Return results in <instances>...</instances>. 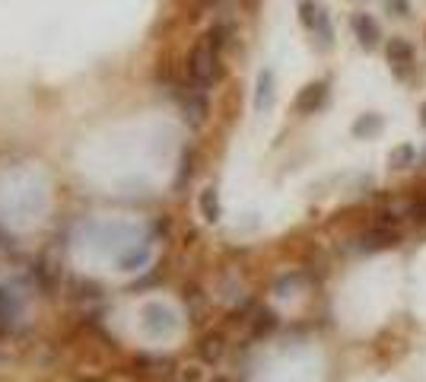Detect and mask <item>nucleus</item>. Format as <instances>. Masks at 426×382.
I'll return each instance as SVG.
<instances>
[{"label": "nucleus", "mask_w": 426, "mask_h": 382, "mask_svg": "<svg viewBox=\"0 0 426 382\" xmlns=\"http://www.w3.org/2000/svg\"><path fill=\"white\" fill-rule=\"evenodd\" d=\"M382 125H385V118L382 115H376V111H366V115H359L357 121H353V137H372V134L382 131Z\"/></svg>", "instance_id": "9d476101"}, {"label": "nucleus", "mask_w": 426, "mask_h": 382, "mask_svg": "<svg viewBox=\"0 0 426 382\" xmlns=\"http://www.w3.org/2000/svg\"><path fill=\"white\" fill-rule=\"evenodd\" d=\"M144 328L153 334V338H163V334L175 332V313L163 303H150L144 309Z\"/></svg>", "instance_id": "7ed1b4c3"}, {"label": "nucleus", "mask_w": 426, "mask_h": 382, "mask_svg": "<svg viewBox=\"0 0 426 382\" xmlns=\"http://www.w3.org/2000/svg\"><path fill=\"white\" fill-rule=\"evenodd\" d=\"M350 26H353V35H357L359 48L372 51V48H376V45H378V22L372 20L369 13H353Z\"/></svg>", "instance_id": "423d86ee"}, {"label": "nucleus", "mask_w": 426, "mask_h": 382, "mask_svg": "<svg viewBox=\"0 0 426 382\" xmlns=\"http://www.w3.org/2000/svg\"><path fill=\"white\" fill-rule=\"evenodd\" d=\"M179 382H200V369H198V367H188V369H181Z\"/></svg>", "instance_id": "6ab92c4d"}, {"label": "nucleus", "mask_w": 426, "mask_h": 382, "mask_svg": "<svg viewBox=\"0 0 426 382\" xmlns=\"http://www.w3.org/2000/svg\"><path fill=\"white\" fill-rule=\"evenodd\" d=\"M388 10L394 16H411V0H388Z\"/></svg>", "instance_id": "a211bd4d"}, {"label": "nucleus", "mask_w": 426, "mask_h": 382, "mask_svg": "<svg viewBox=\"0 0 426 382\" xmlns=\"http://www.w3.org/2000/svg\"><path fill=\"white\" fill-rule=\"evenodd\" d=\"M312 32L318 35V45H322V48H331V45H334V26H331V16H328L324 7L318 10V22H315Z\"/></svg>", "instance_id": "f8f14e48"}, {"label": "nucleus", "mask_w": 426, "mask_h": 382, "mask_svg": "<svg viewBox=\"0 0 426 382\" xmlns=\"http://www.w3.org/2000/svg\"><path fill=\"white\" fill-rule=\"evenodd\" d=\"M318 4H312V0H303L299 4V20H303V26L305 29H315V22H318Z\"/></svg>", "instance_id": "dca6fc26"}, {"label": "nucleus", "mask_w": 426, "mask_h": 382, "mask_svg": "<svg viewBox=\"0 0 426 382\" xmlns=\"http://www.w3.org/2000/svg\"><path fill=\"white\" fill-rule=\"evenodd\" d=\"M210 382H233V379H229V376H213Z\"/></svg>", "instance_id": "412c9836"}, {"label": "nucleus", "mask_w": 426, "mask_h": 382, "mask_svg": "<svg viewBox=\"0 0 426 382\" xmlns=\"http://www.w3.org/2000/svg\"><path fill=\"white\" fill-rule=\"evenodd\" d=\"M324 99H328V83H324V80H315V83H309V86L299 90L293 109L299 111V115H315V111L324 105Z\"/></svg>", "instance_id": "39448f33"}, {"label": "nucleus", "mask_w": 426, "mask_h": 382, "mask_svg": "<svg viewBox=\"0 0 426 382\" xmlns=\"http://www.w3.org/2000/svg\"><path fill=\"white\" fill-rule=\"evenodd\" d=\"M194 175V150L191 146H185V153H181V169H179V179H175V188H185V182Z\"/></svg>", "instance_id": "4468645a"}, {"label": "nucleus", "mask_w": 426, "mask_h": 382, "mask_svg": "<svg viewBox=\"0 0 426 382\" xmlns=\"http://www.w3.org/2000/svg\"><path fill=\"white\" fill-rule=\"evenodd\" d=\"M420 125L426 128V102H423V109H420Z\"/></svg>", "instance_id": "aec40b11"}, {"label": "nucleus", "mask_w": 426, "mask_h": 382, "mask_svg": "<svg viewBox=\"0 0 426 382\" xmlns=\"http://www.w3.org/2000/svg\"><path fill=\"white\" fill-rule=\"evenodd\" d=\"M220 55H223V51H217L207 39H200V42L191 48V55H188V83L198 86L200 93L210 90V86L220 80V74H223Z\"/></svg>", "instance_id": "f257e3e1"}, {"label": "nucleus", "mask_w": 426, "mask_h": 382, "mask_svg": "<svg viewBox=\"0 0 426 382\" xmlns=\"http://www.w3.org/2000/svg\"><path fill=\"white\" fill-rule=\"evenodd\" d=\"M198 357L204 363H220L226 357V334L223 332H207L198 341Z\"/></svg>", "instance_id": "0eeeda50"}, {"label": "nucleus", "mask_w": 426, "mask_h": 382, "mask_svg": "<svg viewBox=\"0 0 426 382\" xmlns=\"http://www.w3.org/2000/svg\"><path fill=\"white\" fill-rule=\"evenodd\" d=\"M204 39H207V42H210L217 51H223V48L229 45V39H233V26H229V22H217V26H210V29L204 32Z\"/></svg>", "instance_id": "ddd939ff"}, {"label": "nucleus", "mask_w": 426, "mask_h": 382, "mask_svg": "<svg viewBox=\"0 0 426 382\" xmlns=\"http://www.w3.org/2000/svg\"><path fill=\"white\" fill-rule=\"evenodd\" d=\"M401 243V226H388V223H376L357 239V249L359 252H385L394 249Z\"/></svg>", "instance_id": "f03ea898"}, {"label": "nucleus", "mask_w": 426, "mask_h": 382, "mask_svg": "<svg viewBox=\"0 0 426 382\" xmlns=\"http://www.w3.org/2000/svg\"><path fill=\"white\" fill-rule=\"evenodd\" d=\"M407 214H411L413 220H426V191H423V195L413 198L411 207H407Z\"/></svg>", "instance_id": "f3484780"}, {"label": "nucleus", "mask_w": 426, "mask_h": 382, "mask_svg": "<svg viewBox=\"0 0 426 382\" xmlns=\"http://www.w3.org/2000/svg\"><path fill=\"white\" fill-rule=\"evenodd\" d=\"M200 217H204L207 223H217L220 220V191L213 185H207L204 191H200Z\"/></svg>", "instance_id": "1a4fd4ad"}, {"label": "nucleus", "mask_w": 426, "mask_h": 382, "mask_svg": "<svg viewBox=\"0 0 426 382\" xmlns=\"http://www.w3.org/2000/svg\"><path fill=\"white\" fill-rule=\"evenodd\" d=\"M270 109H274V70L264 67L258 74V83H254V111L264 115Z\"/></svg>", "instance_id": "6e6552de"}, {"label": "nucleus", "mask_w": 426, "mask_h": 382, "mask_svg": "<svg viewBox=\"0 0 426 382\" xmlns=\"http://www.w3.org/2000/svg\"><path fill=\"white\" fill-rule=\"evenodd\" d=\"M277 325H280V319H277L274 309H254V319H252V334H254V338L270 334Z\"/></svg>", "instance_id": "9b49d317"}, {"label": "nucleus", "mask_w": 426, "mask_h": 382, "mask_svg": "<svg viewBox=\"0 0 426 382\" xmlns=\"http://www.w3.org/2000/svg\"><path fill=\"white\" fill-rule=\"evenodd\" d=\"M388 55V64H392L394 76H401V80H407L413 70V45L407 42V39H392L385 48Z\"/></svg>", "instance_id": "20e7f679"}, {"label": "nucleus", "mask_w": 426, "mask_h": 382, "mask_svg": "<svg viewBox=\"0 0 426 382\" xmlns=\"http://www.w3.org/2000/svg\"><path fill=\"white\" fill-rule=\"evenodd\" d=\"M413 160H417V150H413L411 144L398 146V150L392 153V166L394 169H404V166H413Z\"/></svg>", "instance_id": "2eb2a0df"}]
</instances>
